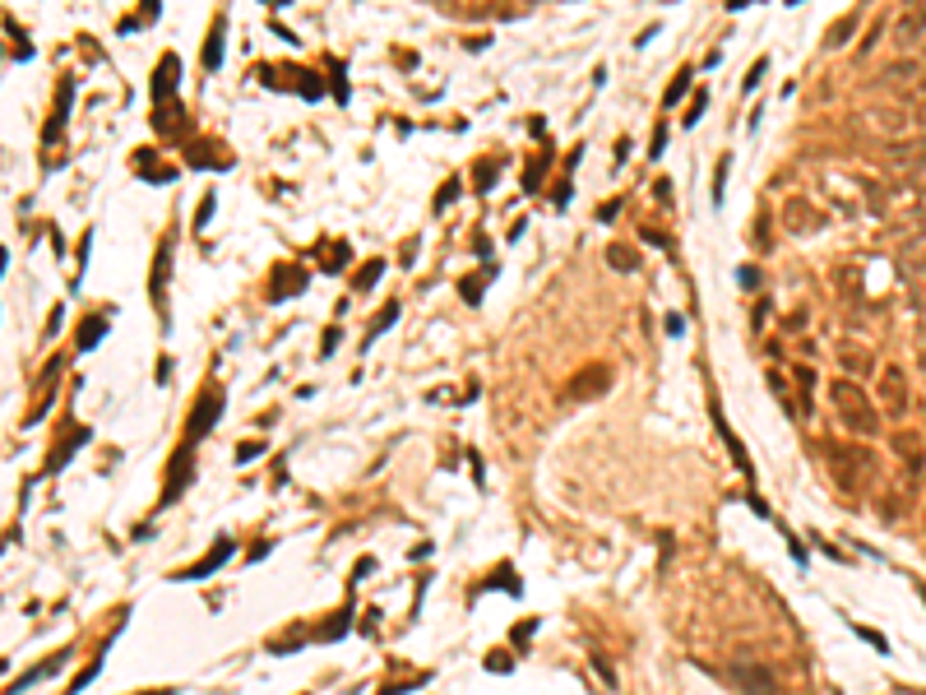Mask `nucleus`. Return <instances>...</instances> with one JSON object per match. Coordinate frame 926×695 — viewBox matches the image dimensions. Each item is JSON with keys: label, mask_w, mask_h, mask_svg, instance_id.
<instances>
[{"label": "nucleus", "mask_w": 926, "mask_h": 695, "mask_svg": "<svg viewBox=\"0 0 926 695\" xmlns=\"http://www.w3.org/2000/svg\"><path fill=\"white\" fill-rule=\"evenodd\" d=\"M103 334H107V320H89V324H84V329H79V348L89 352V348L98 343V338H103Z\"/></svg>", "instance_id": "nucleus-11"}, {"label": "nucleus", "mask_w": 926, "mask_h": 695, "mask_svg": "<svg viewBox=\"0 0 926 695\" xmlns=\"http://www.w3.org/2000/svg\"><path fill=\"white\" fill-rule=\"evenodd\" d=\"M394 320H399V306L389 301V306H385V315H380V320L371 324V334H366V343H375V334H380V329H389V324H394Z\"/></svg>", "instance_id": "nucleus-14"}, {"label": "nucleus", "mask_w": 926, "mask_h": 695, "mask_svg": "<svg viewBox=\"0 0 926 695\" xmlns=\"http://www.w3.org/2000/svg\"><path fill=\"white\" fill-rule=\"evenodd\" d=\"M255 454H259V440H250V445H241V450H236V459H255Z\"/></svg>", "instance_id": "nucleus-23"}, {"label": "nucleus", "mask_w": 926, "mask_h": 695, "mask_svg": "<svg viewBox=\"0 0 926 695\" xmlns=\"http://www.w3.org/2000/svg\"><path fill=\"white\" fill-rule=\"evenodd\" d=\"M172 84H176V56H167V61L158 65V98H162V93L172 98Z\"/></svg>", "instance_id": "nucleus-10"}, {"label": "nucleus", "mask_w": 926, "mask_h": 695, "mask_svg": "<svg viewBox=\"0 0 926 695\" xmlns=\"http://www.w3.org/2000/svg\"><path fill=\"white\" fill-rule=\"evenodd\" d=\"M487 668H491V672H505V668H510V658H505V654H491Z\"/></svg>", "instance_id": "nucleus-22"}, {"label": "nucleus", "mask_w": 926, "mask_h": 695, "mask_svg": "<svg viewBox=\"0 0 926 695\" xmlns=\"http://www.w3.org/2000/svg\"><path fill=\"white\" fill-rule=\"evenodd\" d=\"M380 269H385V264H380V260H371V264H366V269L357 274V287H371L375 278H380Z\"/></svg>", "instance_id": "nucleus-16"}, {"label": "nucleus", "mask_w": 926, "mask_h": 695, "mask_svg": "<svg viewBox=\"0 0 926 695\" xmlns=\"http://www.w3.org/2000/svg\"><path fill=\"white\" fill-rule=\"evenodd\" d=\"M144 695H172V691H144Z\"/></svg>", "instance_id": "nucleus-24"}, {"label": "nucleus", "mask_w": 926, "mask_h": 695, "mask_svg": "<svg viewBox=\"0 0 926 695\" xmlns=\"http://www.w3.org/2000/svg\"><path fill=\"white\" fill-rule=\"evenodd\" d=\"M190 473H195V463H190V450H176V459H172V482H167V491H162V505H172L181 496V487L190 482Z\"/></svg>", "instance_id": "nucleus-4"}, {"label": "nucleus", "mask_w": 926, "mask_h": 695, "mask_svg": "<svg viewBox=\"0 0 926 695\" xmlns=\"http://www.w3.org/2000/svg\"><path fill=\"white\" fill-rule=\"evenodd\" d=\"M208 218H213V195H204V204H199V214H195V223H199V227H204Z\"/></svg>", "instance_id": "nucleus-20"}, {"label": "nucleus", "mask_w": 926, "mask_h": 695, "mask_svg": "<svg viewBox=\"0 0 926 695\" xmlns=\"http://www.w3.org/2000/svg\"><path fill=\"white\" fill-rule=\"evenodd\" d=\"M61 663H65V654H56V658H47V663H38V668H33V672H24V677H19V682H14L10 691H24V686H33V682H38V677H47V672H56V668H61Z\"/></svg>", "instance_id": "nucleus-9"}, {"label": "nucleus", "mask_w": 926, "mask_h": 695, "mask_svg": "<svg viewBox=\"0 0 926 695\" xmlns=\"http://www.w3.org/2000/svg\"><path fill=\"white\" fill-rule=\"evenodd\" d=\"M218 412H222V389H208L204 399L195 403V412H190V440H195V436H204V431H213Z\"/></svg>", "instance_id": "nucleus-2"}, {"label": "nucleus", "mask_w": 926, "mask_h": 695, "mask_svg": "<svg viewBox=\"0 0 926 695\" xmlns=\"http://www.w3.org/2000/svg\"><path fill=\"white\" fill-rule=\"evenodd\" d=\"M607 264H616V269H621V274H635V269H639V255H635L630 246H621V241H612V246H607Z\"/></svg>", "instance_id": "nucleus-7"}, {"label": "nucleus", "mask_w": 926, "mask_h": 695, "mask_svg": "<svg viewBox=\"0 0 926 695\" xmlns=\"http://www.w3.org/2000/svg\"><path fill=\"white\" fill-rule=\"evenodd\" d=\"M829 399H834V408L843 412V422H848L852 431H875V412H871V403L862 399V389H857V385L834 380V385H829Z\"/></svg>", "instance_id": "nucleus-1"}, {"label": "nucleus", "mask_w": 926, "mask_h": 695, "mask_svg": "<svg viewBox=\"0 0 926 695\" xmlns=\"http://www.w3.org/2000/svg\"><path fill=\"white\" fill-rule=\"evenodd\" d=\"M222 33H227V19H213V33H208V47H204V70L222 65Z\"/></svg>", "instance_id": "nucleus-6"}, {"label": "nucleus", "mask_w": 926, "mask_h": 695, "mask_svg": "<svg viewBox=\"0 0 926 695\" xmlns=\"http://www.w3.org/2000/svg\"><path fill=\"white\" fill-rule=\"evenodd\" d=\"M473 181H477V190H491V181H496V163H491V158H482V163H477V172H473Z\"/></svg>", "instance_id": "nucleus-13"}, {"label": "nucleus", "mask_w": 926, "mask_h": 695, "mask_svg": "<svg viewBox=\"0 0 926 695\" xmlns=\"http://www.w3.org/2000/svg\"><path fill=\"white\" fill-rule=\"evenodd\" d=\"M704 107H708V93H694V103H690V112H685V126H694L699 116H704Z\"/></svg>", "instance_id": "nucleus-17"}, {"label": "nucleus", "mask_w": 926, "mask_h": 695, "mask_svg": "<svg viewBox=\"0 0 926 695\" xmlns=\"http://www.w3.org/2000/svg\"><path fill=\"white\" fill-rule=\"evenodd\" d=\"M338 264H343V246H334V251L324 255V269H338Z\"/></svg>", "instance_id": "nucleus-21"}, {"label": "nucleus", "mask_w": 926, "mask_h": 695, "mask_svg": "<svg viewBox=\"0 0 926 695\" xmlns=\"http://www.w3.org/2000/svg\"><path fill=\"white\" fill-rule=\"evenodd\" d=\"M227 556H232V542H227V538H222V542H218V547H213V552H208V556H204V561H195V566H190V570H181V579H204V575H213V570H218V566H222V561H227Z\"/></svg>", "instance_id": "nucleus-5"}, {"label": "nucleus", "mask_w": 926, "mask_h": 695, "mask_svg": "<svg viewBox=\"0 0 926 695\" xmlns=\"http://www.w3.org/2000/svg\"><path fill=\"white\" fill-rule=\"evenodd\" d=\"M764 65H769V61H755V65H750V70H746V93H750V89H755V84H759V75H764Z\"/></svg>", "instance_id": "nucleus-19"}, {"label": "nucleus", "mask_w": 926, "mask_h": 695, "mask_svg": "<svg viewBox=\"0 0 926 695\" xmlns=\"http://www.w3.org/2000/svg\"><path fill=\"white\" fill-rule=\"evenodd\" d=\"M347 621H352V607H343V612H338V617L329 621V626H324V631H320V640H338V635L347 631Z\"/></svg>", "instance_id": "nucleus-12"}, {"label": "nucleus", "mask_w": 926, "mask_h": 695, "mask_svg": "<svg viewBox=\"0 0 926 695\" xmlns=\"http://www.w3.org/2000/svg\"><path fill=\"white\" fill-rule=\"evenodd\" d=\"M857 635H862V640H871V649H880V654H885V649H889V644H885V635L866 631V626H857Z\"/></svg>", "instance_id": "nucleus-18"}, {"label": "nucleus", "mask_w": 926, "mask_h": 695, "mask_svg": "<svg viewBox=\"0 0 926 695\" xmlns=\"http://www.w3.org/2000/svg\"><path fill=\"white\" fill-rule=\"evenodd\" d=\"M685 89H690V70H681V75L671 79V89H667V103H676V98H681Z\"/></svg>", "instance_id": "nucleus-15"}, {"label": "nucleus", "mask_w": 926, "mask_h": 695, "mask_svg": "<svg viewBox=\"0 0 926 695\" xmlns=\"http://www.w3.org/2000/svg\"><path fill=\"white\" fill-rule=\"evenodd\" d=\"M607 380H612V371L607 366H593V371H579L575 380H570V394L575 399H593V394H602Z\"/></svg>", "instance_id": "nucleus-3"}, {"label": "nucleus", "mask_w": 926, "mask_h": 695, "mask_svg": "<svg viewBox=\"0 0 926 695\" xmlns=\"http://www.w3.org/2000/svg\"><path fill=\"white\" fill-rule=\"evenodd\" d=\"M283 278H273V297H292V292H301L306 287V274L301 269H278Z\"/></svg>", "instance_id": "nucleus-8"}]
</instances>
